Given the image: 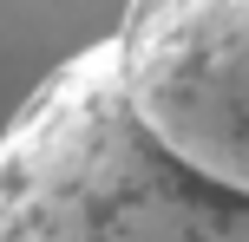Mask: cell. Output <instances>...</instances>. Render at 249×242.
<instances>
[{"mask_svg": "<svg viewBox=\"0 0 249 242\" xmlns=\"http://www.w3.org/2000/svg\"><path fill=\"white\" fill-rule=\"evenodd\" d=\"M0 242H249V0L124 7L0 125Z\"/></svg>", "mask_w": 249, "mask_h": 242, "instance_id": "cell-1", "label": "cell"}]
</instances>
